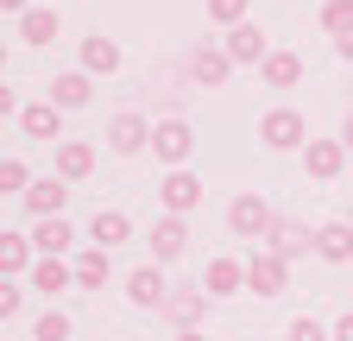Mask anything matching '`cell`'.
<instances>
[{"label": "cell", "mask_w": 353, "mask_h": 341, "mask_svg": "<svg viewBox=\"0 0 353 341\" xmlns=\"http://www.w3.org/2000/svg\"><path fill=\"white\" fill-rule=\"evenodd\" d=\"M228 228H234L240 240H272L278 215H272V202H265L259 190H240V196L228 202Z\"/></svg>", "instance_id": "cell-1"}, {"label": "cell", "mask_w": 353, "mask_h": 341, "mask_svg": "<svg viewBox=\"0 0 353 341\" xmlns=\"http://www.w3.org/2000/svg\"><path fill=\"white\" fill-rule=\"evenodd\" d=\"M152 152H158V164L183 170V164H190V152H196V126H190L183 114H164V120L152 126Z\"/></svg>", "instance_id": "cell-2"}, {"label": "cell", "mask_w": 353, "mask_h": 341, "mask_svg": "<svg viewBox=\"0 0 353 341\" xmlns=\"http://www.w3.org/2000/svg\"><path fill=\"white\" fill-rule=\"evenodd\" d=\"M259 139H265V152H303L309 146V120L296 108H272L259 120Z\"/></svg>", "instance_id": "cell-3"}, {"label": "cell", "mask_w": 353, "mask_h": 341, "mask_svg": "<svg viewBox=\"0 0 353 341\" xmlns=\"http://www.w3.org/2000/svg\"><path fill=\"white\" fill-rule=\"evenodd\" d=\"M284 284H290V260H278L272 246H259L252 260H246V291H259V297H284Z\"/></svg>", "instance_id": "cell-4"}, {"label": "cell", "mask_w": 353, "mask_h": 341, "mask_svg": "<svg viewBox=\"0 0 353 341\" xmlns=\"http://www.w3.org/2000/svg\"><path fill=\"white\" fill-rule=\"evenodd\" d=\"M145 246H152V266L183 260V253H190V228H183V215H158L152 234H145Z\"/></svg>", "instance_id": "cell-5"}, {"label": "cell", "mask_w": 353, "mask_h": 341, "mask_svg": "<svg viewBox=\"0 0 353 341\" xmlns=\"http://www.w3.org/2000/svg\"><path fill=\"white\" fill-rule=\"evenodd\" d=\"M145 146H152V120H145V114H132V108H126V114L108 120V152L132 158V152H145Z\"/></svg>", "instance_id": "cell-6"}, {"label": "cell", "mask_w": 353, "mask_h": 341, "mask_svg": "<svg viewBox=\"0 0 353 341\" xmlns=\"http://www.w3.org/2000/svg\"><path fill=\"white\" fill-rule=\"evenodd\" d=\"M183 70H190V82H202V89H221V82L234 76V57L221 51V45H196L183 57Z\"/></svg>", "instance_id": "cell-7"}, {"label": "cell", "mask_w": 353, "mask_h": 341, "mask_svg": "<svg viewBox=\"0 0 353 341\" xmlns=\"http://www.w3.org/2000/svg\"><path fill=\"white\" fill-rule=\"evenodd\" d=\"M196 202H202V177L196 170H170V177L158 184V208L164 215H190Z\"/></svg>", "instance_id": "cell-8"}, {"label": "cell", "mask_w": 353, "mask_h": 341, "mask_svg": "<svg viewBox=\"0 0 353 341\" xmlns=\"http://www.w3.org/2000/svg\"><path fill=\"white\" fill-rule=\"evenodd\" d=\"M164 297H170L164 266H139V272H126V304H132V310H164Z\"/></svg>", "instance_id": "cell-9"}, {"label": "cell", "mask_w": 353, "mask_h": 341, "mask_svg": "<svg viewBox=\"0 0 353 341\" xmlns=\"http://www.w3.org/2000/svg\"><path fill=\"white\" fill-rule=\"evenodd\" d=\"M303 170H309V177H322V184H334L341 170H347V146L341 139H309L303 146Z\"/></svg>", "instance_id": "cell-10"}, {"label": "cell", "mask_w": 353, "mask_h": 341, "mask_svg": "<svg viewBox=\"0 0 353 341\" xmlns=\"http://www.w3.org/2000/svg\"><path fill=\"white\" fill-rule=\"evenodd\" d=\"M19 126H26V139L57 146V139H63V108H57V101H32V108H19Z\"/></svg>", "instance_id": "cell-11"}, {"label": "cell", "mask_w": 353, "mask_h": 341, "mask_svg": "<svg viewBox=\"0 0 353 341\" xmlns=\"http://www.w3.org/2000/svg\"><path fill=\"white\" fill-rule=\"evenodd\" d=\"M63 202H70V177H32V190H26V208L44 222V215H63Z\"/></svg>", "instance_id": "cell-12"}, {"label": "cell", "mask_w": 353, "mask_h": 341, "mask_svg": "<svg viewBox=\"0 0 353 341\" xmlns=\"http://www.w3.org/2000/svg\"><path fill=\"white\" fill-rule=\"evenodd\" d=\"M32 266H38L32 234H0V278H32Z\"/></svg>", "instance_id": "cell-13"}, {"label": "cell", "mask_w": 353, "mask_h": 341, "mask_svg": "<svg viewBox=\"0 0 353 341\" xmlns=\"http://www.w3.org/2000/svg\"><path fill=\"white\" fill-rule=\"evenodd\" d=\"M32 246H38V260H63V253L76 246V228H70L63 215H44V222L32 228Z\"/></svg>", "instance_id": "cell-14"}, {"label": "cell", "mask_w": 353, "mask_h": 341, "mask_svg": "<svg viewBox=\"0 0 353 341\" xmlns=\"http://www.w3.org/2000/svg\"><path fill=\"white\" fill-rule=\"evenodd\" d=\"M221 51H228L234 64H265V57H272V45H265V32H259L252 19H240V26L228 32V45H221Z\"/></svg>", "instance_id": "cell-15"}, {"label": "cell", "mask_w": 353, "mask_h": 341, "mask_svg": "<svg viewBox=\"0 0 353 341\" xmlns=\"http://www.w3.org/2000/svg\"><path fill=\"white\" fill-rule=\"evenodd\" d=\"M265 246H272L278 260H303V253L316 246V234H309V222H284V215H278V228H272V240H265Z\"/></svg>", "instance_id": "cell-16"}, {"label": "cell", "mask_w": 353, "mask_h": 341, "mask_svg": "<svg viewBox=\"0 0 353 341\" xmlns=\"http://www.w3.org/2000/svg\"><path fill=\"white\" fill-rule=\"evenodd\" d=\"M51 101L70 114V108H88L95 101V82H88V70H63L57 82H51Z\"/></svg>", "instance_id": "cell-17"}, {"label": "cell", "mask_w": 353, "mask_h": 341, "mask_svg": "<svg viewBox=\"0 0 353 341\" xmlns=\"http://www.w3.org/2000/svg\"><path fill=\"white\" fill-rule=\"evenodd\" d=\"M88 170H95V146H88V139H57V177L82 184Z\"/></svg>", "instance_id": "cell-18"}, {"label": "cell", "mask_w": 353, "mask_h": 341, "mask_svg": "<svg viewBox=\"0 0 353 341\" xmlns=\"http://www.w3.org/2000/svg\"><path fill=\"white\" fill-rule=\"evenodd\" d=\"M316 253L328 266H347L353 260V222H328V228H316Z\"/></svg>", "instance_id": "cell-19"}, {"label": "cell", "mask_w": 353, "mask_h": 341, "mask_svg": "<svg viewBox=\"0 0 353 341\" xmlns=\"http://www.w3.org/2000/svg\"><path fill=\"white\" fill-rule=\"evenodd\" d=\"M164 316H170L176 329H196V322L208 316V291H170V297H164Z\"/></svg>", "instance_id": "cell-20"}, {"label": "cell", "mask_w": 353, "mask_h": 341, "mask_svg": "<svg viewBox=\"0 0 353 341\" xmlns=\"http://www.w3.org/2000/svg\"><path fill=\"white\" fill-rule=\"evenodd\" d=\"M88 240H95L101 253H114L120 240H132V222L120 215V208H101V215H95V222H88Z\"/></svg>", "instance_id": "cell-21"}, {"label": "cell", "mask_w": 353, "mask_h": 341, "mask_svg": "<svg viewBox=\"0 0 353 341\" xmlns=\"http://www.w3.org/2000/svg\"><path fill=\"white\" fill-rule=\"evenodd\" d=\"M240 284H246V266L240 260H208V272H202V291L208 297H234Z\"/></svg>", "instance_id": "cell-22"}, {"label": "cell", "mask_w": 353, "mask_h": 341, "mask_svg": "<svg viewBox=\"0 0 353 341\" xmlns=\"http://www.w3.org/2000/svg\"><path fill=\"white\" fill-rule=\"evenodd\" d=\"M57 32H63L57 7H32V13H19V38H26V45H51Z\"/></svg>", "instance_id": "cell-23"}, {"label": "cell", "mask_w": 353, "mask_h": 341, "mask_svg": "<svg viewBox=\"0 0 353 341\" xmlns=\"http://www.w3.org/2000/svg\"><path fill=\"white\" fill-rule=\"evenodd\" d=\"M259 76L272 82V89H296V82H303V57L296 51H272V57L259 64Z\"/></svg>", "instance_id": "cell-24"}, {"label": "cell", "mask_w": 353, "mask_h": 341, "mask_svg": "<svg viewBox=\"0 0 353 341\" xmlns=\"http://www.w3.org/2000/svg\"><path fill=\"white\" fill-rule=\"evenodd\" d=\"M76 284V266H63V260H38L32 266V291H44V297H63Z\"/></svg>", "instance_id": "cell-25"}, {"label": "cell", "mask_w": 353, "mask_h": 341, "mask_svg": "<svg viewBox=\"0 0 353 341\" xmlns=\"http://www.w3.org/2000/svg\"><path fill=\"white\" fill-rule=\"evenodd\" d=\"M82 70L88 76H114L120 70V45L114 38H82Z\"/></svg>", "instance_id": "cell-26"}, {"label": "cell", "mask_w": 353, "mask_h": 341, "mask_svg": "<svg viewBox=\"0 0 353 341\" xmlns=\"http://www.w3.org/2000/svg\"><path fill=\"white\" fill-rule=\"evenodd\" d=\"M76 284H82V291H101V284H108V253H101V246H88L82 260H76Z\"/></svg>", "instance_id": "cell-27"}, {"label": "cell", "mask_w": 353, "mask_h": 341, "mask_svg": "<svg viewBox=\"0 0 353 341\" xmlns=\"http://www.w3.org/2000/svg\"><path fill=\"white\" fill-rule=\"evenodd\" d=\"M322 32L328 38H347L353 32V0H328V7H322Z\"/></svg>", "instance_id": "cell-28"}, {"label": "cell", "mask_w": 353, "mask_h": 341, "mask_svg": "<svg viewBox=\"0 0 353 341\" xmlns=\"http://www.w3.org/2000/svg\"><path fill=\"white\" fill-rule=\"evenodd\" d=\"M32 190V170L19 158H0V196H26Z\"/></svg>", "instance_id": "cell-29"}, {"label": "cell", "mask_w": 353, "mask_h": 341, "mask_svg": "<svg viewBox=\"0 0 353 341\" xmlns=\"http://www.w3.org/2000/svg\"><path fill=\"white\" fill-rule=\"evenodd\" d=\"M32 341H70V316H63V310H44V316L32 322Z\"/></svg>", "instance_id": "cell-30"}, {"label": "cell", "mask_w": 353, "mask_h": 341, "mask_svg": "<svg viewBox=\"0 0 353 341\" xmlns=\"http://www.w3.org/2000/svg\"><path fill=\"white\" fill-rule=\"evenodd\" d=\"M246 7H252V0H208V19H214V26H228V32H234V26L246 19Z\"/></svg>", "instance_id": "cell-31"}, {"label": "cell", "mask_w": 353, "mask_h": 341, "mask_svg": "<svg viewBox=\"0 0 353 341\" xmlns=\"http://www.w3.org/2000/svg\"><path fill=\"white\" fill-rule=\"evenodd\" d=\"M284 341H334V329H322L316 316H296V322L284 329Z\"/></svg>", "instance_id": "cell-32"}, {"label": "cell", "mask_w": 353, "mask_h": 341, "mask_svg": "<svg viewBox=\"0 0 353 341\" xmlns=\"http://www.w3.org/2000/svg\"><path fill=\"white\" fill-rule=\"evenodd\" d=\"M19 310H26V291H19L13 278H0V322H13Z\"/></svg>", "instance_id": "cell-33"}, {"label": "cell", "mask_w": 353, "mask_h": 341, "mask_svg": "<svg viewBox=\"0 0 353 341\" xmlns=\"http://www.w3.org/2000/svg\"><path fill=\"white\" fill-rule=\"evenodd\" d=\"M7 114H19V101H13V89H7V82H0V120H7Z\"/></svg>", "instance_id": "cell-34"}, {"label": "cell", "mask_w": 353, "mask_h": 341, "mask_svg": "<svg viewBox=\"0 0 353 341\" xmlns=\"http://www.w3.org/2000/svg\"><path fill=\"white\" fill-rule=\"evenodd\" d=\"M334 341H353V310H347V316L334 322Z\"/></svg>", "instance_id": "cell-35"}, {"label": "cell", "mask_w": 353, "mask_h": 341, "mask_svg": "<svg viewBox=\"0 0 353 341\" xmlns=\"http://www.w3.org/2000/svg\"><path fill=\"white\" fill-rule=\"evenodd\" d=\"M0 13H32V0H0Z\"/></svg>", "instance_id": "cell-36"}, {"label": "cell", "mask_w": 353, "mask_h": 341, "mask_svg": "<svg viewBox=\"0 0 353 341\" xmlns=\"http://www.w3.org/2000/svg\"><path fill=\"white\" fill-rule=\"evenodd\" d=\"M334 51H341V57L353 64V32H347V38H334Z\"/></svg>", "instance_id": "cell-37"}, {"label": "cell", "mask_w": 353, "mask_h": 341, "mask_svg": "<svg viewBox=\"0 0 353 341\" xmlns=\"http://www.w3.org/2000/svg\"><path fill=\"white\" fill-rule=\"evenodd\" d=\"M176 341H208V335L202 329H176Z\"/></svg>", "instance_id": "cell-38"}, {"label": "cell", "mask_w": 353, "mask_h": 341, "mask_svg": "<svg viewBox=\"0 0 353 341\" xmlns=\"http://www.w3.org/2000/svg\"><path fill=\"white\" fill-rule=\"evenodd\" d=\"M341 146H347V152H353V114H347V126H341Z\"/></svg>", "instance_id": "cell-39"}, {"label": "cell", "mask_w": 353, "mask_h": 341, "mask_svg": "<svg viewBox=\"0 0 353 341\" xmlns=\"http://www.w3.org/2000/svg\"><path fill=\"white\" fill-rule=\"evenodd\" d=\"M0 70H7V38H0Z\"/></svg>", "instance_id": "cell-40"}, {"label": "cell", "mask_w": 353, "mask_h": 341, "mask_svg": "<svg viewBox=\"0 0 353 341\" xmlns=\"http://www.w3.org/2000/svg\"><path fill=\"white\" fill-rule=\"evenodd\" d=\"M0 158H7V139H0Z\"/></svg>", "instance_id": "cell-41"}, {"label": "cell", "mask_w": 353, "mask_h": 341, "mask_svg": "<svg viewBox=\"0 0 353 341\" xmlns=\"http://www.w3.org/2000/svg\"><path fill=\"white\" fill-rule=\"evenodd\" d=\"M347 222H353V202H347Z\"/></svg>", "instance_id": "cell-42"}, {"label": "cell", "mask_w": 353, "mask_h": 341, "mask_svg": "<svg viewBox=\"0 0 353 341\" xmlns=\"http://www.w3.org/2000/svg\"><path fill=\"white\" fill-rule=\"evenodd\" d=\"M347 95H353V82H347Z\"/></svg>", "instance_id": "cell-43"}]
</instances>
